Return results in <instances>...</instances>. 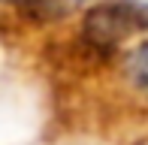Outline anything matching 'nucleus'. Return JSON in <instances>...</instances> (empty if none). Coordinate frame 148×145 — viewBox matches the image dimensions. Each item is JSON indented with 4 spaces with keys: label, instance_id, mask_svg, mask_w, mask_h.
I'll return each mask as SVG.
<instances>
[{
    "label": "nucleus",
    "instance_id": "f257e3e1",
    "mask_svg": "<svg viewBox=\"0 0 148 145\" xmlns=\"http://www.w3.org/2000/svg\"><path fill=\"white\" fill-rule=\"evenodd\" d=\"M142 30H148V3H139V0L97 3L85 12L82 24L85 42L100 51H112L130 34H142Z\"/></svg>",
    "mask_w": 148,
    "mask_h": 145
},
{
    "label": "nucleus",
    "instance_id": "f03ea898",
    "mask_svg": "<svg viewBox=\"0 0 148 145\" xmlns=\"http://www.w3.org/2000/svg\"><path fill=\"white\" fill-rule=\"evenodd\" d=\"M15 6L33 21H55L73 9V0H15Z\"/></svg>",
    "mask_w": 148,
    "mask_h": 145
},
{
    "label": "nucleus",
    "instance_id": "7ed1b4c3",
    "mask_svg": "<svg viewBox=\"0 0 148 145\" xmlns=\"http://www.w3.org/2000/svg\"><path fill=\"white\" fill-rule=\"evenodd\" d=\"M127 76L142 94H148V42H142L127 61Z\"/></svg>",
    "mask_w": 148,
    "mask_h": 145
}]
</instances>
